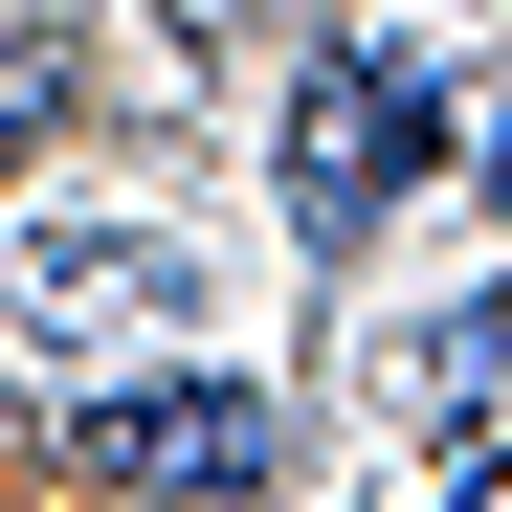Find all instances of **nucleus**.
Masks as SVG:
<instances>
[{
    "label": "nucleus",
    "instance_id": "nucleus-2",
    "mask_svg": "<svg viewBox=\"0 0 512 512\" xmlns=\"http://www.w3.org/2000/svg\"><path fill=\"white\" fill-rule=\"evenodd\" d=\"M90 468L112 490H268V401L245 379H112L90 401Z\"/></svg>",
    "mask_w": 512,
    "mask_h": 512
},
{
    "label": "nucleus",
    "instance_id": "nucleus-3",
    "mask_svg": "<svg viewBox=\"0 0 512 512\" xmlns=\"http://www.w3.org/2000/svg\"><path fill=\"white\" fill-rule=\"evenodd\" d=\"M45 90H67V67H45V23H0V156L45 134Z\"/></svg>",
    "mask_w": 512,
    "mask_h": 512
},
{
    "label": "nucleus",
    "instance_id": "nucleus-1",
    "mask_svg": "<svg viewBox=\"0 0 512 512\" xmlns=\"http://www.w3.org/2000/svg\"><path fill=\"white\" fill-rule=\"evenodd\" d=\"M423 156H446V67H401V45L290 67V223H312V245H357Z\"/></svg>",
    "mask_w": 512,
    "mask_h": 512
},
{
    "label": "nucleus",
    "instance_id": "nucleus-4",
    "mask_svg": "<svg viewBox=\"0 0 512 512\" xmlns=\"http://www.w3.org/2000/svg\"><path fill=\"white\" fill-rule=\"evenodd\" d=\"M468 512H512V490H468Z\"/></svg>",
    "mask_w": 512,
    "mask_h": 512
}]
</instances>
